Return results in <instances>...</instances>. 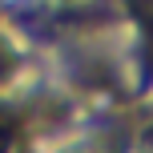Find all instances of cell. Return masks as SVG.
Returning <instances> with one entry per match:
<instances>
[{"mask_svg":"<svg viewBox=\"0 0 153 153\" xmlns=\"http://www.w3.org/2000/svg\"><path fill=\"white\" fill-rule=\"evenodd\" d=\"M8 149V125H0V153Z\"/></svg>","mask_w":153,"mask_h":153,"instance_id":"1","label":"cell"}]
</instances>
